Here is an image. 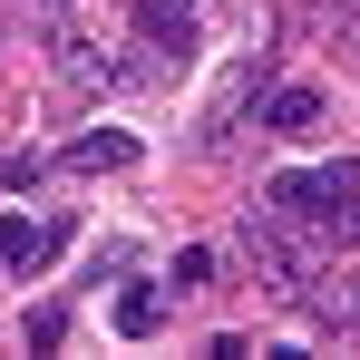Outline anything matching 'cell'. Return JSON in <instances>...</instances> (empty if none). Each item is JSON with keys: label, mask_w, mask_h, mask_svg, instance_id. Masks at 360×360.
Segmentation results:
<instances>
[{"label": "cell", "mask_w": 360, "mask_h": 360, "mask_svg": "<svg viewBox=\"0 0 360 360\" xmlns=\"http://www.w3.org/2000/svg\"><path fill=\"white\" fill-rule=\"evenodd\" d=\"M156 321H166V292H156V283H127V292H117V331H127V341H146Z\"/></svg>", "instance_id": "8"}, {"label": "cell", "mask_w": 360, "mask_h": 360, "mask_svg": "<svg viewBox=\"0 0 360 360\" xmlns=\"http://www.w3.org/2000/svg\"><path fill=\"white\" fill-rule=\"evenodd\" d=\"M68 253V224H30V214H0V263L10 273H49Z\"/></svg>", "instance_id": "2"}, {"label": "cell", "mask_w": 360, "mask_h": 360, "mask_svg": "<svg viewBox=\"0 0 360 360\" xmlns=\"http://www.w3.org/2000/svg\"><path fill=\"white\" fill-rule=\"evenodd\" d=\"M136 39L156 59H185L195 49V0H136Z\"/></svg>", "instance_id": "3"}, {"label": "cell", "mask_w": 360, "mask_h": 360, "mask_svg": "<svg viewBox=\"0 0 360 360\" xmlns=\"http://www.w3.org/2000/svg\"><path fill=\"white\" fill-rule=\"evenodd\" d=\"M20 341H30V351H59V341H68V311H49V302L20 311Z\"/></svg>", "instance_id": "9"}, {"label": "cell", "mask_w": 360, "mask_h": 360, "mask_svg": "<svg viewBox=\"0 0 360 360\" xmlns=\"http://www.w3.org/2000/svg\"><path fill=\"white\" fill-rule=\"evenodd\" d=\"M68 166H88V176H108V166H136V136H127V127H88V136L68 146Z\"/></svg>", "instance_id": "7"}, {"label": "cell", "mask_w": 360, "mask_h": 360, "mask_svg": "<svg viewBox=\"0 0 360 360\" xmlns=\"http://www.w3.org/2000/svg\"><path fill=\"white\" fill-rule=\"evenodd\" d=\"M49 49H59V68L78 78V88H117V59H108V49L78 30V20H59V30H49Z\"/></svg>", "instance_id": "4"}, {"label": "cell", "mask_w": 360, "mask_h": 360, "mask_svg": "<svg viewBox=\"0 0 360 360\" xmlns=\"http://www.w3.org/2000/svg\"><path fill=\"white\" fill-rule=\"evenodd\" d=\"M263 127H273V136H311V127H321V88H311V78L263 88Z\"/></svg>", "instance_id": "6"}, {"label": "cell", "mask_w": 360, "mask_h": 360, "mask_svg": "<svg viewBox=\"0 0 360 360\" xmlns=\"http://www.w3.org/2000/svg\"><path fill=\"white\" fill-rule=\"evenodd\" d=\"M253 263H263V283H283V292H302V283H311V253H302L292 234H273V224H253Z\"/></svg>", "instance_id": "5"}, {"label": "cell", "mask_w": 360, "mask_h": 360, "mask_svg": "<svg viewBox=\"0 0 360 360\" xmlns=\"http://www.w3.org/2000/svg\"><path fill=\"white\" fill-rule=\"evenodd\" d=\"M360 195V166H283V176L263 185V205H283V214H331V205H351Z\"/></svg>", "instance_id": "1"}, {"label": "cell", "mask_w": 360, "mask_h": 360, "mask_svg": "<svg viewBox=\"0 0 360 360\" xmlns=\"http://www.w3.org/2000/svg\"><path fill=\"white\" fill-rule=\"evenodd\" d=\"M39 166L49 156H0V185H39Z\"/></svg>", "instance_id": "10"}]
</instances>
